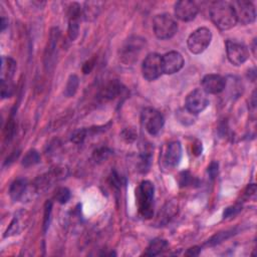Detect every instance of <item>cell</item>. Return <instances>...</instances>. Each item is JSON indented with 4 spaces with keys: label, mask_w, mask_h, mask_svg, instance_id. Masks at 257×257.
<instances>
[{
    "label": "cell",
    "mask_w": 257,
    "mask_h": 257,
    "mask_svg": "<svg viewBox=\"0 0 257 257\" xmlns=\"http://www.w3.org/2000/svg\"><path fill=\"white\" fill-rule=\"evenodd\" d=\"M16 71V62L9 57L1 58V81L12 80Z\"/></svg>",
    "instance_id": "obj_20"
},
{
    "label": "cell",
    "mask_w": 257,
    "mask_h": 257,
    "mask_svg": "<svg viewBox=\"0 0 257 257\" xmlns=\"http://www.w3.org/2000/svg\"><path fill=\"white\" fill-rule=\"evenodd\" d=\"M142 125L151 136H157L164 127V116L153 108H146L141 115Z\"/></svg>",
    "instance_id": "obj_6"
},
{
    "label": "cell",
    "mask_w": 257,
    "mask_h": 257,
    "mask_svg": "<svg viewBox=\"0 0 257 257\" xmlns=\"http://www.w3.org/2000/svg\"><path fill=\"white\" fill-rule=\"evenodd\" d=\"M136 200L140 216L151 219L155 208V187L151 181H143L136 189Z\"/></svg>",
    "instance_id": "obj_2"
},
{
    "label": "cell",
    "mask_w": 257,
    "mask_h": 257,
    "mask_svg": "<svg viewBox=\"0 0 257 257\" xmlns=\"http://www.w3.org/2000/svg\"><path fill=\"white\" fill-rule=\"evenodd\" d=\"M124 88L118 80H111L101 91V98L105 101H113L122 95Z\"/></svg>",
    "instance_id": "obj_17"
},
{
    "label": "cell",
    "mask_w": 257,
    "mask_h": 257,
    "mask_svg": "<svg viewBox=\"0 0 257 257\" xmlns=\"http://www.w3.org/2000/svg\"><path fill=\"white\" fill-rule=\"evenodd\" d=\"M178 183L179 186L184 188V187H191L194 185H198V180L196 177H194L189 171H183L179 174L178 177Z\"/></svg>",
    "instance_id": "obj_25"
},
{
    "label": "cell",
    "mask_w": 257,
    "mask_h": 257,
    "mask_svg": "<svg viewBox=\"0 0 257 257\" xmlns=\"http://www.w3.org/2000/svg\"><path fill=\"white\" fill-rule=\"evenodd\" d=\"M146 39L141 36H131L127 39L121 49L120 59L125 64H132L138 61V58L145 48Z\"/></svg>",
    "instance_id": "obj_3"
},
{
    "label": "cell",
    "mask_w": 257,
    "mask_h": 257,
    "mask_svg": "<svg viewBox=\"0 0 257 257\" xmlns=\"http://www.w3.org/2000/svg\"><path fill=\"white\" fill-rule=\"evenodd\" d=\"M121 137L126 143L131 144V143H134L137 140L138 133L134 128H126L122 131Z\"/></svg>",
    "instance_id": "obj_30"
},
{
    "label": "cell",
    "mask_w": 257,
    "mask_h": 257,
    "mask_svg": "<svg viewBox=\"0 0 257 257\" xmlns=\"http://www.w3.org/2000/svg\"><path fill=\"white\" fill-rule=\"evenodd\" d=\"M89 132L90 128L89 130H87V128H79V130H76L71 135V141L75 144H81L85 140V138H87Z\"/></svg>",
    "instance_id": "obj_33"
},
{
    "label": "cell",
    "mask_w": 257,
    "mask_h": 257,
    "mask_svg": "<svg viewBox=\"0 0 257 257\" xmlns=\"http://www.w3.org/2000/svg\"><path fill=\"white\" fill-rule=\"evenodd\" d=\"M202 90L206 94L217 95L226 88V79L220 74H207L201 80Z\"/></svg>",
    "instance_id": "obj_12"
},
{
    "label": "cell",
    "mask_w": 257,
    "mask_h": 257,
    "mask_svg": "<svg viewBox=\"0 0 257 257\" xmlns=\"http://www.w3.org/2000/svg\"><path fill=\"white\" fill-rule=\"evenodd\" d=\"M234 231L233 230H229V231H225V232H219L217 234L214 235L213 237H211L210 240H208V242L206 243L207 246H214L216 244L221 243L222 241H224L225 239L229 238L231 235H233Z\"/></svg>",
    "instance_id": "obj_27"
},
{
    "label": "cell",
    "mask_w": 257,
    "mask_h": 257,
    "mask_svg": "<svg viewBox=\"0 0 257 257\" xmlns=\"http://www.w3.org/2000/svg\"><path fill=\"white\" fill-rule=\"evenodd\" d=\"M212 40V33L207 27H200L190 34L187 46L193 55H200L206 51Z\"/></svg>",
    "instance_id": "obj_5"
},
{
    "label": "cell",
    "mask_w": 257,
    "mask_h": 257,
    "mask_svg": "<svg viewBox=\"0 0 257 257\" xmlns=\"http://www.w3.org/2000/svg\"><path fill=\"white\" fill-rule=\"evenodd\" d=\"M241 210H242V206L239 205V204L230 206V207H228V208L225 209V211H224V213H223V218H224V219L231 218V217L237 215V214H238Z\"/></svg>",
    "instance_id": "obj_34"
},
{
    "label": "cell",
    "mask_w": 257,
    "mask_h": 257,
    "mask_svg": "<svg viewBox=\"0 0 257 257\" xmlns=\"http://www.w3.org/2000/svg\"><path fill=\"white\" fill-rule=\"evenodd\" d=\"M103 2L100 1H89L84 3L82 8V16L87 21L95 20L101 13Z\"/></svg>",
    "instance_id": "obj_21"
},
{
    "label": "cell",
    "mask_w": 257,
    "mask_h": 257,
    "mask_svg": "<svg viewBox=\"0 0 257 257\" xmlns=\"http://www.w3.org/2000/svg\"><path fill=\"white\" fill-rule=\"evenodd\" d=\"M14 128H15V124L13 122V119H10L9 122L7 123V127H6V138H8L9 140H11L13 138Z\"/></svg>",
    "instance_id": "obj_37"
},
{
    "label": "cell",
    "mask_w": 257,
    "mask_h": 257,
    "mask_svg": "<svg viewBox=\"0 0 257 257\" xmlns=\"http://www.w3.org/2000/svg\"><path fill=\"white\" fill-rule=\"evenodd\" d=\"M52 210H53V202L47 201L45 205V213H44V232L46 233L50 227L51 219H52Z\"/></svg>",
    "instance_id": "obj_32"
},
{
    "label": "cell",
    "mask_w": 257,
    "mask_h": 257,
    "mask_svg": "<svg viewBox=\"0 0 257 257\" xmlns=\"http://www.w3.org/2000/svg\"><path fill=\"white\" fill-rule=\"evenodd\" d=\"M110 184L112 185V187L116 189H120L123 185V178L116 172V171L112 172L110 176Z\"/></svg>",
    "instance_id": "obj_35"
},
{
    "label": "cell",
    "mask_w": 257,
    "mask_h": 257,
    "mask_svg": "<svg viewBox=\"0 0 257 257\" xmlns=\"http://www.w3.org/2000/svg\"><path fill=\"white\" fill-rule=\"evenodd\" d=\"M70 191L65 188V187H61L57 190L56 192V195H55V199L61 203V204H65L68 202V200L70 199Z\"/></svg>",
    "instance_id": "obj_31"
},
{
    "label": "cell",
    "mask_w": 257,
    "mask_h": 257,
    "mask_svg": "<svg viewBox=\"0 0 257 257\" xmlns=\"http://www.w3.org/2000/svg\"><path fill=\"white\" fill-rule=\"evenodd\" d=\"M252 51H253V55H254V56H256V39H254V41H253Z\"/></svg>",
    "instance_id": "obj_42"
},
{
    "label": "cell",
    "mask_w": 257,
    "mask_h": 257,
    "mask_svg": "<svg viewBox=\"0 0 257 257\" xmlns=\"http://www.w3.org/2000/svg\"><path fill=\"white\" fill-rule=\"evenodd\" d=\"M112 155V151L107 148V147H102L97 149L94 154H93V158L97 163H103L104 161L108 160L109 157Z\"/></svg>",
    "instance_id": "obj_29"
},
{
    "label": "cell",
    "mask_w": 257,
    "mask_h": 257,
    "mask_svg": "<svg viewBox=\"0 0 257 257\" xmlns=\"http://www.w3.org/2000/svg\"><path fill=\"white\" fill-rule=\"evenodd\" d=\"M60 30L59 28H53L50 34V38L48 41V46L45 54V66L48 71H51L55 65L57 59V49L58 42L60 38Z\"/></svg>",
    "instance_id": "obj_13"
},
{
    "label": "cell",
    "mask_w": 257,
    "mask_h": 257,
    "mask_svg": "<svg viewBox=\"0 0 257 257\" xmlns=\"http://www.w3.org/2000/svg\"><path fill=\"white\" fill-rule=\"evenodd\" d=\"M226 53L228 61L233 65L243 64L249 58V52L247 48L236 40L228 39L226 41Z\"/></svg>",
    "instance_id": "obj_9"
},
{
    "label": "cell",
    "mask_w": 257,
    "mask_h": 257,
    "mask_svg": "<svg viewBox=\"0 0 257 257\" xmlns=\"http://www.w3.org/2000/svg\"><path fill=\"white\" fill-rule=\"evenodd\" d=\"M182 159V146L179 141H174L168 144L164 153V163L169 168H175L179 165Z\"/></svg>",
    "instance_id": "obj_16"
},
{
    "label": "cell",
    "mask_w": 257,
    "mask_h": 257,
    "mask_svg": "<svg viewBox=\"0 0 257 257\" xmlns=\"http://www.w3.org/2000/svg\"><path fill=\"white\" fill-rule=\"evenodd\" d=\"M202 150H203V147H202V143L200 141H196V143L193 145V154L195 156H200L202 154Z\"/></svg>",
    "instance_id": "obj_39"
},
{
    "label": "cell",
    "mask_w": 257,
    "mask_h": 257,
    "mask_svg": "<svg viewBox=\"0 0 257 257\" xmlns=\"http://www.w3.org/2000/svg\"><path fill=\"white\" fill-rule=\"evenodd\" d=\"M7 24H8V20H6L4 17H2V18H1V30H2V31L5 29V27L7 26Z\"/></svg>",
    "instance_id": "obj_41"
},
{
    "label": "cell",
    "mask_w": 257,
    "mask_h": 257,
    "mask_svg": "<svg viewBox=\"0 0 257 257\" xmlns=\"http://www.w3.org/2000/svg\"><path fill=\"white\" fill-rule=\"evenodd\" d=\"M94 66H95V60H90V61H88V62H85L84 64H83V66H82V71H83V73H84V74L90 73V72L93 70Z\"/></svg>",
    "instance_id": "obj_38"
},
{
    "label": "cell",
    "mask_w": 257,
    "mask_h": 257,
    "mask_svg": "<svg viewBox=\"0 0 257 257\" xmlns=\"http://www.w3.org/2000/svg\"><path fill=\"white\" fill-rule=\"evenodd\" d=\"M199 11L197 4L190 0H182L175 4V15L181 21H191L195 19Z\"/></svg>",
    "instance_id": "obj_15"
},
{
    "label": "cell",
    "mask_w": 257,
    "mask_h": 257,
    "mask_svg": "<svg viewBox=\"0 0 257 257\" xmlns=\"http://www.w3.org/2000/svg\"><path fill=\"white\" fill-rule=\"evenodd\" d=\"M79 85V79L77 77V75L75 74H71L66 82L65 89H64V96L67 98H71L75 95V93L77 92Z\"/></svg>",
    "instance_id": "obj_24"
},
{
    "label": "cell",
    "mask_w": 257,
    "mask_h": 257,
    "mask_svg": "<svg viewBox=\"0 0 257 257\" xmlns=\"http://www.w3.org/2000/svg\"><path fill=\"white\" fill-rule=\"evenodd\" d=\"M142 73L144 78L149 81H153L159 78L164 73L162 56L156 53L149 54L143 62Z\"/></svg>",
    "instance_id": "obj_7"
},
{
    "label": "cell",
    "mask_w": 257,
    "mask_h": 257,
    "mask_svg": "<svg viewBox=\"0 0 257 257\" xmlns=\"http://www.w3.org/2000/svg\"><path fill=\"white\" fill-rule=\"evenodd\" d=\"M152 164V150L148 146H144V148L141 150L140 154V160L138 163V170L141 173H147L149 172L150 167Z\"/></svg>",
    "instance_id": "obj_23"
},
{
    "label": "cell",
    "mask_w": 257,
    "mask_h": 257,
    "mask_svg": "<svg viewBox=\"0 0 257 257\" xmlns=\"http://www.w3.org/2000/svg\"><path fill=\"white\" fill-rule=\"evenodd\" d=\"M210 18L221 30L231 29L237 23L234 7L227 1L214 2L210 8Z\"/></svg>",
    "instance_id": "obj_1"
},
{
    "label": "cell",
    "mask_w": 257,
    "mask_h": 257,
    "mask_svg": "<svg viewBox=\"0 0 257 257\" xmlns=\"http://www.w3.org/2000/svg\"><path fill=\"white\" fill-rule=\"evenodd\" d=\"M237 22L247 25L251 24L256 19V10L251 1H246V0H239L235 1L233 4Z\"/></svg>",
    "instance_id": "obj_10"
},
{
    "label": "cell",
    "mask_w": 257,
    "mask_h": 257,
    "mask_svg": "<svg viewBox=\"0 0 257 257\" xmlns=\"http://www.w3.org/2000/svg\"><path fill=\"white\" fill-rule=\"evenodd\" d=\"M40 162V156L38 154V152L36 150H29L23 157L22 159V166L25 168H29L32 167L36 164H38Z\"/></svg>",
    "instance_id": "obj_26"
},
{
    "label": "cell",
    "mask_w": 257,
    "mask_h": 257,
    "mask_svg": "<svg viewBox=\"0 0 257 257\" xmlns=\"http://www.w3.org/2000/svg\"><path fill=\"white\" fill-rule=\"evenodd\" d=\"M27 185H28L27 180H25L23 178H18V179L14 180L9 188L10 198L15 202L21 200L26 192Z\"/></svg>",
    "instance_id": "obj_19"
},
{
    "label": "cell",
    "mask_w": 257,
    "mask_h": 257,
    "mask_svg": "<svg viewBox=\"0 0 257 257\" xmlns=\"http://www.w3.org/2000/svg\"><path fill=\"white\" fill-rule=\"evenodd\" d=\"M217 173H218V163L212 162L210 164V166L208 167V174H209L210 178L214 179L217 176Z\"/></svg>",
    "instance_id": "obj_36"
},
{
    "label": "cell",
    "mask_w": 257,
    "mask_h": 257,
    "mask_svg": "<svg viewBox=\"0 0 257 257\" xmlns=\"http://www.w3.org/2000/svg\"><path fill=\"white\" fill-rule=\"evenodd\" d=\"M15 91L14 83L12 80L1 81V97L2 99H8L13 96Z\"/></svg>",
    "instance_id": "obj_28"
},
{
    "label": "cell",
    "mask_w": 257,
    "mask_h": 257,
    "mask_svg": "<svg viewBox=\"0 0 257 257\" xmlns=\"http://www.w3.org/2000/svg\"><path fill=\"white\" fill-rule=\"evenodd\" d=\"M82 16V8L76 2L71 3L68 6L67 17H68V27L67 36L70 41H74L79 33V19Z\"/></svg>",
    "instance_id": "obj_11"
},
{
    "label": "cell",
    "mask_w": 257,
    "mask_h": 257,
    "mask_svg": "<svg viewBox=\"0 0 257 257\" xmlns=\"http://www.w3.org/2000/svg\"><path fill=\"white\" fill-rule=\"evenodd\" d=\"M209 105L207 94L202 89L192 91L186 98L185 109L192 115H198Z\"/></svg>",
    "instance_id": "obj_8"
},
{
    "label": "cell",
    "mask_w": 257,
    "mask_h": 257,
    "mask_svg": "<svg viewBox=\"0 0 257 257\" xmlns=\"http://www.w3.org/2000/svg\"><path fill=\"white\" fill-rule=\"evenodd\" d=\"M163 71L166 74H174L180 71L184 65V59L178 52H170L162 56Z\"/></svg>",
    "instance_id": "obj_14"
},
{
    "label": "cell",
    "mask_w": 257,
    "mask_h": 257,
    "mask_svg": "<svg viewBox=\"0 0 257 257\" xmlns=\"http://www.w3.org/2000/svg\"><path fill=\"white\" fill-rule=\"evenodd\" d=\"M201 251V248L198 247V246H194V247H191L187 250V252L185 253V255L187 256H198L199 253Z\"/></svg>",
    "instance_id": "obj_40"
},
{
    "label": "cell",
    "mask_w": 257,
    "mask_h": 257,
    "mask_svg": "<svg viewBox=\"0 0 257 257\" xmlns=\"http://www.w3.org/2000/svg\"><path fill=\"white\" fill-rule=\"evenodd\" d=\"M168 248V242L162 238H156L147 247L144 255L146 256H157L162 254Z\"/></svg>",
    "instance_id": "obj_22"
},
{
    "label": "cell",
    "mask_w": 257,
    "mask_h": 257,
    "mask_svg": "<svg viewBox=\"0 0 257 257\" xmlns=\"http://www.w3.org/2000/svg\"><path fill=\"white\" fill-rule=\"evenodd\" d=\"M178 211V205L176 202L170 201L165 204V206L162 208V210L159 212V215L157 218V223L160 226H163L171 221Z\"/></svg>",
    "instance_id": "obj_18"
},
{
    "label": "cell",
    "mask_w": 257,
    "mask_h": 257,
    "mask_svg": "<svg viewBox=\"0 0 257 257\" xmlns=\"http://www.w3.org/2000/svg\"><path fill=\"white\" fill-rule=\"evenodd\" d=\"M153 29L159 39L172 38L177 30L178 24L170 14H158L153 19Z\"/></svg>",
    "instance_id": "obj_4"
}]
</instances>
